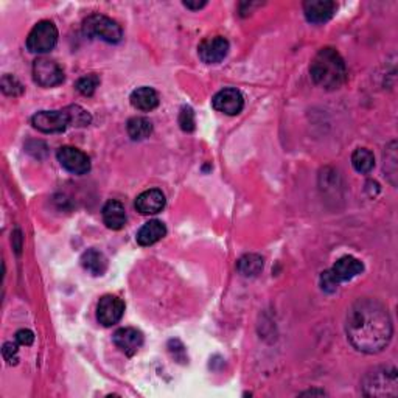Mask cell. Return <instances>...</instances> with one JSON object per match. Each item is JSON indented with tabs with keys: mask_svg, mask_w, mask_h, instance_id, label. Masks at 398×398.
<instances>
[{
	"mask_svg": "<svg viewBox=\"0 0 398 398\" xmlns=\"http://www.w3.org/2000/svg\"><path fill=\"white\" fill-rule=\"evenodd\" d=\"M16 341L21 345H32L34 341V335L30 330H19L16 333Z\"/></svg>",
	"mask_w": 398,
	"mask_h": 398,
	"instance_id": "cell-30",
	"label": "cell"
},
{
	"mask_svg": "<svg viewBox=\"0 0 398 398\" xmlns=\"http://www.w3.org/2000/svg\"><path fill=\"white\" fill-rule=\"evenodd\" d=\"M345 331L350 344L362 353H379L392 339L388 309L375 298H358L347 313Z\"/></svg>",
	"mask_w": 398,
	"mask_h": 398,
	"instance_id": "cell-1",
	"label": "cell"
},
{
	"mask_svg": "<svg viewBox=\"0 0 398 398\" xmlns=\"http://www.w3.org/2000/svg\"><path fill=\"white\" fill-rule=\"evenodd\" d=\"M32 125L45 134L62 132L70 126V119L66 108L62 110H40L32 117Z\"/></svg>",
	"mask_w": 398,
	"mask_h": 398,
	"instance_id": "cell-7",
	"label": "cell"
},
{
	"mask_svg": "<svg viewBox=\"0 0 398 398\" xmlns=\"http://www.w3.org/2000/svg\"><path fill=\"white\" fill-rule=\"evenodd\" d=\"M309 73L314 83L325 91H336L347 80V67L342 56L331 47L318 51L309 66Z\"/></svg>",
	"mask_w": 398,
	"mask_h": 398,
	"instance_id": "cell-2",
	"label": "cell"
},
{
	"mask_svg": "<svg viewBox=\"0 0 398 398\" xmlns=\"http://www.w3.org/2000/svg\"><path fill=\"white\" fill-rule=\"evenodd\" d=\"M3 93L10 97H19L23 93V86L19 83V80L14 78L13 75H3L2 81H0Z\"/></svg>",
	"mask_w": 398,
	"mask_h": 398,
	"instance_id": "cell-25",
	"label": "cell"
},
{
	"mask_svg": "<svg viewBox=\"0 0 398 398\" xmlns=\"http://www.w3.org/2000/svg\"><path fill=\"white\" fill-rule=\"evenodd\" d=\"M362 389L368 397H395L398 394L397 371L388 367L373 368L362 379Z\"/></svg>",
	"mask_w": 398,
	"mask_h": 398,
	"instance_id": "cell-3",
	"label": "cell"
},
{
	"mask_svg": "<svg viewBox=\"0 0 398 398\" xmlns=\"http://www.w3.org/2000/svg\"><path fill=\"white\" fill-rule=\"evenodd\" d=\"M98 86H100V78H98V75H95V73L86 75V77L80 78L77 81V84H75L77 91L84 97H92L93 93H95Z\"/></svg>",
	"mask_w": 398,
	"mask_h": 398,
	"instance_id": "cell-24",
	"label": "cell"
},
{
	"mask_svg": "<svg viewBox=\"0 0 398 398\" xmlns=\"http://www.w3.org/2000/svg\"><path fill=\"white\" fill-rule=\"evenodd\" d=\"M103 221L108 229L120 231L126 224V210L120 201L110 199L103 207Z\"/></svg>",
	"mask_w": 398,
	"mask_h": 398,
	"instance_id": "cell-16",
	"label": "cell"
},
{
	"mask_svg": "<svg viewBox=\"0 0 398 398\" xmlns=\"http://www.w3.org/2000/svg\"><path fill=\"white\" fill-rule=\"evenodd\" d=\"M58 43V28L54 22L40 21L33 27L27 38V49L32 54H47Z\"/></svg>",
	"mask_w": 398,
	"mask_h": 398,
	"instance_id": "cell-5",
	"label": "cell"
},
{
	"mask_svg": "<svg viewBox=\"0 0 398 398\" xmlns=\"http://www.w3.org/2000/svg\"><path fill=\"white\" fill-rule=\"evenodd\" d=\"M329 271L333 280L339 285L341 282H349V280L361 274L364 271V265L358 259H355V257L345 255L342 259H339Z\"/></svg>",
	"mask_w": 398,
	"mask_h": 398,
	"instance_id": "cell-13",
	"label": "cell"
},
{
	"mask_svg": "<svg viewBox=\"0 0 398 398\" xmlns=\"http://www.w3.org/2000/svg\"><path fill=\"white\" fill-rule=\"evenodd\" d=\"M384 172L392 178H397V143L392 142L384 153Z\"/></svg>",
	"mask_w": 398,
	"mask_h": 398,
	"instance_id": "cell-26",
	"label": "cell"
},
{
	"mask_svg": "<svg viewBox=\"0 0 398 398\" xmlns=\"http://www.w3.org/2000/svg\"><path fill=\"white\" fill-rule=\"evenodd\" d=\"M69 119H70V126H77V128H84L87 125H91L92 117L87 113L86 109H83L78 104H72V106L66 108Z\"/></svg>",
	"mask_w": 398,
	"mask_h": 398,
	"instance_id": "cell-23",
	"label": "cell"
},
{
	"mask_svg": "<svg viewBox=\"0 0 398 398\" xmlns=\"http://www.w3.org/2000/svg\"><path fill=\"white\" fill-rule=\"evenodd\" d=\"M83 32L86 36L102 39L108 44L120 43L123 38L121 27L115 21L103 14H92L83 22Z\"/></svg>",
	"mask_w": 398,
	"mask_h": 398,
	"instance_id": "cell-4",
	"label": "cell"
},
{
	"mask_svg": "<svg viewBox=\"0 0 398 398\" xmlns=\"http://www.w3.org/2000/svg\"><path fill=\"white\" fill-rule=\"evenodd\" d=\"M229 40L222 36H213L204 39L198 47L199 58L206 64H218L229 54Z\"/></svg>",
	"mask_w": 398,
	"mask_h": 398,
	"instance_id": "cell-10",
	"label": "cell"
},
{
	"mask_svg": "<svg viewBox=\"0 0 398 398\" xmlns=\"http://www.w3.org/2000/svg\"><path fill=\"white\" fill-rule=\"evenodd\" d=\"M130 100L134 108L143 110V113H148V110H153L159 106V95L153 87L148 86L139 87V89L134 91Z\"/></svg>",
	"mask_w": 398,
	"mask_h": 398,
	"instance_id": "cell-18",
	"label": "cell"
},
{
	"mask_svg": "<svg viewBox=\"0 0 398 398\" xmlns=\"http://www.w3.org/2000/svg\"><path fill=\"white\" fill-rule=\"evenodd\" d=\"M352 165L356 172L361 174L371 173L373 167H375V157L373 153L367 148H358L353 151L352 154Z\"/></svg>",
	"mask_w": 398,
	"mask_h": 398,
	"instance_id": "cell-22",
	"label": "cell"
},
{
	"mask_svg": "<svg viewBox=\"0 0 398 398\" xmlns=\"http://www.w3.org/2000/svg\"><path fill=\"white\" fill-rule=\"evenodd\" d=\"M237 269L244 277H255L261 272L263 259L257 254H246L238 260Z\"/></svg>",
	"mask_w": 398,
	"mask_h": 398,
	"instance_id": "cell-21",
	"label": "cell"
},
{
	"mask_svg": "<svg viewBox=\"0 0 398 398\" xmlns=\"http://www.w3.org/2000/svg\"><path fill=\"white\" fill-rule=\"evenodd\" d=\"M207 2H184V7L190 10H201L202 7H206Z\"/></svg>",
	"mask_w": 398,
	"mask_h": 398,
	"instance_id": "cell-31",
	"label": "cell"
},
{
	"mask_svg": "<svg viewBox=\"0 0 398 398\" xmlns=\"http://www.w3.org/2000/svg\"><path fill=\"white\" fill-rule=\"evenodd\" d=\"M336 3L333 0H308L303 3V13L308 22L324 23L329 22L336 13Z\"/></svg>",
	"mask_w": 398,
	"mask_h": 398,
	"instance_id": "cell-12",
	"label": "cell"
},
{
	"mask_svg": "<svg viewBox=\"0 0 398 398\" xmlns=\"http://www.w3.org/2000/svg\"><path fill=\"white\" fill-rule=\"evenodd\" d=\"M126 131L132 140H145L153 132V125L145 117H132V119L128 120Z\"/></svg>",
	"mask_w": 398,
	"mask_h": 398,
	"instance_id": "cell-20",
	"label": "cell"
},
{
	"mask_svg": "<svg viewBox=\"0 0 398 398\" xmlns=\"http://www.w3.org/2000/svg\"><path fill=\"white\" fill-rule=\"evenodd\" d=\"M114 344L128 356H134L143 345V335L137 329H120L114 333Z\"/></svg>",
	"mask_w": 398,
	"mask_h": 398,
	"instance_id": "cell-14",
	"label": "cell"
},
{
	"mask_svg": "<svg viewBox=\"0 0 398 398\" xmlns=\"http://www.w3.org/2000/svg\"><path fill=\"white\" fill-rule=\"evenodd\" d=\"M56 157L58 162L61 163V167L64 169H67L69 173L78 174V176L89 173L91 169L89 156L78 148H73V146H62V148L58 150Z\"/></svg>",
	"mask_w": 398,
	"mask_h": 398,
	"instance_id": "cell-8",
	"label": "cell"
},
{
	"mask_svg": "<svg viewBox=\"0 0 398 398\" xmlns=\"http://www.w3.org/2000/svg\"><path fill=\"white\" fill-rule=\"evenodd\" d=\"M179 125H180V130L185 132L195 131V113H193V109L190 106H184L183 109H180Z\"/></svg>",
	"mask_w": 398,
	"mask_h": 398,
	"instance_id": "cell-27",
	"label": "cell"
},
{
	"mask_svg": "<svg viewBox=\"0 0 398 398\" xmlns=\"http://www.w3.org/2000/svg\"><path fill=\"white\" fill-rule=\"evenodd\" d=\"M125 314V302L117 296H103L97 307V319L103 327L119 324Z\"/></svg>",
	"mask_w": 398,
	"mask_h": 398,
	"instance_id": "cell-9",
	"label": "cell"
},
{
	"mask_svg": "<svg viewBox=\"0 0 398 398\" xmlns=\"http://www.w3.org/2000/svg\"><path fill=\"white\" fill-rule=\"evenodd\" d=\"M33 80L40 87H55L64 81V70L54 60L38 58L33 62Z\"/></svg>",
	"mask_w": 398,
	"mask_h": 398,
	"instance_id": "cell-6",
	"label": "cell"
},
{
	"mask_svg": "<svg viewBox=\"0 0 398 398\" xmlns=\"http://www.w3.org/2000/svg\"><path fill=\"white\" fill-rule=\"evenodd\" d=\"M165 204H167L165 195H163L159 189H151L140 193L134 206H136L137 212H140L142 215H156L162 212Z\"/></svg>",
	"mask_w": 398,
	"mask_h": 398,
	"instance_id": "cell-15",
	"label": "cell"
},
{
	"mask_svg": "<svg viewBox=\"0 0 398 398\" xmlns=\"http://www.w3.org/2000/svg\"><path fill=\"white\" fill-rule=\"evenodd\" d=\"M167 235V227L159 220H151L140 227L137 232V243L140 246H151Z\"/></svg>",
	"mask_w": 398,
	"mask_h": 398,
	"instance_id": "cell-17",
	"label": "cell"
},
{
	"mask_svg": "<svg viewBox=\"0 0 398 398\" xmlns=\"http://www.w3.org/2000/svg\"><path fill=\"white\" fill-rule=\"evenodd\" d=\"M17 352H19V349H17V344H13V342H5L3 344L2 355H3L5 361H7L10 366H13L17 362Z\"/></svg>",
	"mask_w": 398,
	"mask_h": 398,
	"instance_id": "cell-28",
	"label": "cell"
},
{
	"mask_svg": "<svg viewBox=\"0 0 398 398\" xmlns=\"http://www.w3.org/2000/svg\"><path fill=\"white\" fill-rule=\"evenodd\" d=\"M320 286H322V290H324L325 292H335L338 290V283L335 282V280H333L330 271L322 272Z\"/></svg>",
	"mask_w": 398,
	"mask_h": 398,
	"instance_id": "cell-29",
	"label": "cell"
},
{
	"mask_svg": "<svg viewBox=\"0 0 398 398\" xmlns=\"http://www.w3.org/2000/svg\"><path fill=\"white\" fill-rule=\"evenodd\" d=\"M212 104L218 113L226 115H237L244 108V98L239 91L227 87V89H222L216 93L212 100Z\"/></svg>",
	"mask_w": 398,
	"mask_h": 398,
	"instance_id": "cell-11",
	"label": "cell"
},
{
	"mask_svg": "<svg viewBox=\"0 0 398 398\" xmlns=\"http://www.w3.org/2000/svg\"><path fill=\"white\" fill-rule=\"evenodd\" d=\"M81 266H83L87 272L92 276H103L108 269V259L103 253L97 249H87L86 253L81 255Z\"/></svg>",
	"mask_w": 398,
	"mask_h": 398,
	"instance_id": "cell-19",
	"label": "cell"
}]
</instances>
